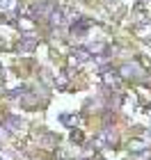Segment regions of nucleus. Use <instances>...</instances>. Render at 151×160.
Returning <instances> with one entry per match:
<instances>
[{
	"instance_id": "f257e3e1",
	"label": "nucleus",
	"mask_w": 151,
	"mask_h": 160,
	"mask_svg": "<svg viewBox=\"0 0 151 160\" xmlns=\"http://www.w3.org/2000/svg\"><path fill=\"white\" fill-rule=\"evenodd\" d=\"M53 9H55V5H53V2H48V0H46V2H37V5L32 7V16H34V18L46 21V18L50 16V12H53Z\"/></svg>"
},
{
	"instance_id": "f03ea898",
	"label": "nucleus",
	"mask_w": 151,
	"mask_h": 160,
	"mask_svg": "<svg viewBox=\"0 0 151 160\" xmlns=\"http://www.w3.org/2000/svg\"><path fill=\"white\" fill-rule=\"evenodd\" d=\"M119 73L124 76V78H140L142 73H144V71L140 69V64H135V62H133V64H124V67L119 69Z\"/></svg>"
},
{
	"instance_id": "7ed1b4c3",
	"label": "nucleus",
	"mask_w": 151,
	"mask_h": 160,
	"mask_svg": "<svg viewBox=\"0 0 151 160\" xmlns=\"http://www.w3.org/2000/svg\"><path fill=\"white\" fill-rule=\"evenodd\" d=\"M34 46H37V39L32 37V34H25V37H21V43H18V50L21 53H32Z\"/></svg>"
},
{
	"instance_id": "20e7f679",
	"label": "nucleus",
	"mask_w": 151,
	"mask_h": 160,
	"mask_svg": "<svg viewBox=\"0 0 151 160\" xmlns=\"http://www.w3.org/2000/svg\"><path fill=\"white\" fill-rule=\"evenodd\" d=\"M73 57L78 62H85V60H89V50L87 48H76L73 50Z\"/></svg>"
},
{
	"instance_id": "39448f33",
	"label": "nucleus",
	"mask_w": 151,
	"mask_h": 160,
	"mask_svg": "<svg viewBox=\"0 0 151 160\" xmlns=\"http://www.w3.org/2000/svg\"><path fill=\"white\" fill-rule=\"evenodd\" d=\"M5 123L9 126V130H16V128L21 126V119H16V117H7V119H5Z\"/></svg>"
}]
</instances>
